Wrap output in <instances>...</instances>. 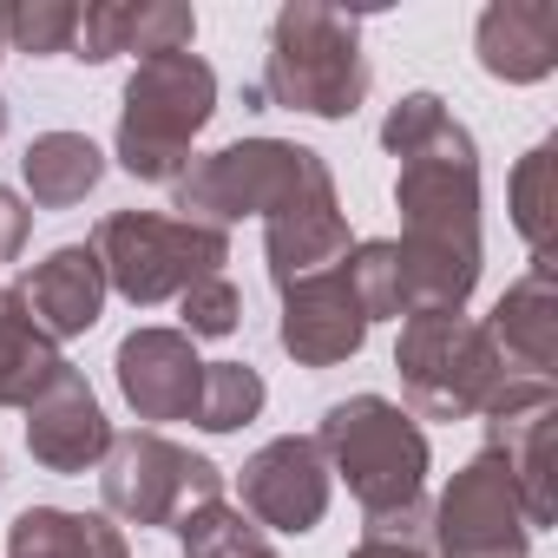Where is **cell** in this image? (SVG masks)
<instances>
[{
	"label": "cell",
	"mask_w": 558,
	"mask_h": 558,
	"mask_svg": "<svg viewBox=\"0 0 558 558\" xmlns=\"http://www.w3.org/2000/svg\"><path fill=\"white\" fill-rule=\"evenodd\" d=\"M551 158H558V145L551 138H538L525 158H519V171H512V230L525 236V250H532V269H551Z\"/></svg>",
	"instance_id": "22"
},
{
	"label": "cell",
	"mask_w": 558,
	"mask_h": 558,
	"mask_svg": "<svg viewBox=\"0 0 558 558\" xmlns=\"http://www.w3.org/2000/svg\"><path fill=\"white\" fill-rule=\"evenodd\" d=\"M80 40V8L73 0H21L8 8V47L27 60H73Z\"/></svg>",
	"instance_id": "24"
},
{
	"label": "cell",
	"mask_w": 558,
	"mask_h": 558,
	"mask_svg": "<svg viewBox=\"0 0 558 558\" xmlns=\"http://www.w3.org/2000/svg\"><path fill=\"white\" fill-rule=\"evenodd\" d=\"M0 486H8V453H0Z\"/></svg>",
	"instance_id": "30"
},
{
	"label": "cell",
	"mask_w": 558,
	"mask_h": 558,
	"mask_svg": "<svg viewBox=\"0 0 558 558\" xmlns=\"http://www.w3.org/2000/svg\"><path fill=\"white\" fill-rule=\"evenodd\" d=\"M86 243L99 250L106 283L132 310L178 303L191 283L223 276V263H230V230H210V223H191V217H165V210H112V217H99V230Z\"/></svg>",
	"instance_id": "6"
},
{
	"label": "cell",
	"mask_w": 558,
	"mask_h": 558,
	"mask_svg": "<svg viewBox=\"0 0 558 558\" xmlns=\"http://www.w3.org/2000/svg\"><path fill=\"white\" fill-rule=\"evenodd\" d=\"M171 532H178L184 558H283V551H276V545L263 538V525H256L243 506H230V499L191 506Z\"/></svg>",
	"instance_id": "21"
},
{
	"label": "cell",
	"mask_w": 558,
	"mask_h": 558,
	"mask_svg": "<svg viewBox=\"0 0 558 558\" xmlns=\"http://www.w3.org/2000/svg\"><path fill=\"white\" fill-rule=\"evenodd\" d=\"M178 329L191 342H223L243 329V296H236L230 276H204V283H191L178 296Z\"/></svg>",
	"instance_id": "25"
},
{
	"label": "cell",
	"mask_w": 558,
	"mask_h": 558,
	"mask_svg": "<svg viewBox=\"0 0 558 558\" xmlns=\"http://www.w3.org/2000/svg\"><path fill=\"white\" fill-rule=\"evenodd\" d=\"M27 230H34V204L0 184V263H14L27 250Z\"/></svg>",
	"instance_id": "26"
},
{
	"label": "cell",
	"mask_w": 558,
	"mask_h": 558,
	"mask_svg": "<svg viewBox=\"0 0 558 558\" xmlns=\"http://www.w3.org/2000/svg\"><path fill=\"white\" fill-rule=\"evenodd\" d=\"M27 453L47 466V473H99V460L112 453V421L93 395V381L66 362L27 408Z\"/></svg>",
	"instance_id": "13"
},
{
	"label": "cell",
	"mask_w": 558,
	"mask_h": 558,
	"mask_svg": "<svg viewBox=\"0 0 558 558\" xmlns=\"http://www.w3.org/2000/svg\"><path fill=\"white\" fill-rule=\"evenodd\" d=\"M323 191H336V171L323 151H310L296 138H230V145L184 165V178L171 184V210L191 223L230 230L243 217L269 223Z\"/></svg>",
	"instance_id": "3"
},
{
	"label": "cell",
	"mask_w": 558,
	"mask_h": 558,
	"mask_svg": "<svg viewBox=\"0 0 558 558\" xmlns=\"http://www.w3.org/2000/svg\"><path fill=\"white\" fill-rule=\"evenodd\" d=\"M283 296V316H276V342L296 368H336V362H355L362 342H368V310H362V290H355V269L349 256L316 269V276H296Z\"/></svg>",
	"instance_id": "11"
},
{
	"label": "cell",
	"mask_w": 558,
	"mask_h": 558,
	"mask_svg": "<svg viewBox=\"0 0 558 558\" xmlns=\"http://www.w3.org/2000/svg\"><path fill=\"white\" fill-rule=\"evenodd\" d=\"M316 447H323L329 473L355 493L362 519H395V512H408V506L427 499V466H434L427 434L388 395L329 401L323 427H316Z\"/></svg>",
	"instance_id": "4"
},
{
	"label": "cell",
	"mask_w": 558,
	"mask_h": 558,
	"mask_svg": "<svg viewBox=\"0 0 558 558\" xmlns=\"http://www.w3.org/2000/svg\"><path fill=\"white\" fill-rule=\"evenodd\" d=\"M66 368L60 342L27 316L21 290H0V408H27Z\"/></svg>",
	"instance_id": "20"
},
{
	"label": "cell",
	"mask_w": 558,
	"mask_h": 558,
	"mask_svg": "<svg viewBox=\"0 0 558 558\" xmlns=\"http://www.w3.org/2000/svg\"><path fill=\"white\" fill-rule=\"evenodd\" d=\"M269 388L250 362H204V395H197V427L204 434H236L263 414Z\"/></svg>",
	"instance_id": "23"
},
{
	"label": "cell",
	"mask_w": 558,
	"mask_h": 558,
	"mask_svg": "<svg viewBox=\"0 0 558 558\" xmlns=\"http://www.w3.org/2000/svg\"><path fill=\"white\" fill-rule=\"evenodd\" d=\"M197 40V14L184 0H93L80 8V40H73V60L86 66H106L119 53H184Z\"/></svg>",
	"instance_id": "15"
},
{
	"label": "cell",
	"mask_w": 558,
	"mask_h": 558,
	"mask_svg": "<svg viewBox=\"0 0 558 558\" xmlns=\"http://www.w3.org/2000/svg\"><path fill=\"white\" fill-rule=\"evenodd\" d=\"M532 538L538 532L519 506L512 466L493 447H480L447 480V493L427 506V551L434 558H525Z\"/></svg>",
	"instance_id": "9"
},
{
	"label": "cell",
	"mask_w": 558,
	"mask_h": 558,
	"mask_svg": "<svg viewBox=\"0 0 558 558\" xmlns=\"http://www.w3.org/2000/svg\"><path fill=\"white\" fill-rule=\"evenodd\" d=\"M8 558H132L125 525L73 506H27L8 525Z\"/></svg>",
	"instance_id": "18"
},
{
	"label": "cell",
	"mask_w": 558,
	"mask_h": 558,
	"mask_svg": "<svg viewBox=\"0 0 558 558\" xmlns=\"http://www.w3.org/2000/svg\"><path fill=\"white\" fill-rule=\"evenodd\" d=\"M473 53L506 86H538L558 66V8L551 0H493L473 27Z\"/></svg>",
	"instance_id": "16"
},
{
	"label": "cell",
	"mask_w": 558,
	"mask_h": 558,
	"mask_svg": "<svg viewBox=\"0 0 558 558\" xmlns=\"http://www.w3.org/2000/svg\"><path fill=\"white\" fill-rule=\"evenodd\" d=\"M217 119V73L210 60L184 53H151L132 66L125 99H119V138L112 158L145 178V184H178L184 165L197 158V132Z\"/></svg>",
	"instance_id": "5"
},
{
	"label": "cell",
	"mask_w": 558,
	"mask_h": 558,
	"mask_svg": "<svg viewBox=\"0 0 558 558\" xmlns=\"http://www.w3.org/2000/svg\"><path fill=\"white\" fill-rule=\"evenodd\" d=\"M349 558H434V551H427V538H375V532H362V545Z\"/></svg>",
	"instance_id": "27"
},
{
	"label": "cell",
	"mask_w": 558,
	"mask_h": 558,
	"mask_svg": "<svg viewBox=\"0 0 558 558\" xmlns=\"http://www.w3.org/2000/svg\"><path fill=\"white\" fill-rule=\"evenodd\" d=\"M14 290H21L27 316H34L53 342H73V336L99 329L106 296H112L106 263H99L93 243H60V250H47L40 263H27V276H21Z\"/></svg>",
	"instance_id": "14"
},
{
	"label": "cell",
	"mask_w": 558,
	"mask_h": 558,
	"mask_svg": "<svg viewBox=\"0 0 558 558\" xmlns=\"http://www.w3.org/2000/svg\"><path fill=\"white\" fill-rule=\"evenodd\" d=\"M236 493H243V512L269 532H316L329 519V499H336V473L316 447V434H276L263 440L243 473H236Z\"/></svg>",
	"instance_id": "10"
},
{
	"label": "cell",
	"mask_w": 558,
	"mask_h": 558,
	"mask_svg": "<svg viewBox=\"0 0 558 558\" xmlns=\"http://www.w3.org/2000/svg\"><path fill=\"white\" fill-rule=\"evenodd\" d=\"M486 336H493V349H499V362L512 375L551 381V368H558V296H551V269H525L519 283H506V296L486 316Z\"/></svg>",
	"instance_id": "17"
},
{
	"label": "cell",
	"mask_w": 558,
	"mask_h": 558,
	"mask_svg": "<svg viewBox=\"0 0 558 558\" xmlns=\"http://www.w3.org/2000/svg\"><path fill=\"white\" fill-rule=\"evenodd\" d=\"M21 178H27V204L40 210H73L99 191L106 178V151L86 138V132H40L21 158Z\"/></svg>",
	"instance_id": "19"
},
{
	"label": "cell",
	"mask_w": 558,
	"mask_h": 558,
	"mask_svg": "<svg viewBox=\"0 0 558 558\" xmlns=\"http://www.w3.org/2000/svg\"><path fill=\"white\" fill-rule=\"evenodd\" d=\"M0 60H8V8H0Z\"/></svg>",
	"instance_id": "28"
},
{
	"label": "cell",
	"mask_w": 558,
	"mask_h": 558,
	"mask_svg": "<svg viewBox=\"0 0 558 558\" xmlns=\"http://www.w3.org/2000/svg\"><path fill=\"white\" fill-rule=\"evenodd\" d=\"M381 145L401 158L395 171V310L401 323L421 316H466L480 290V145L447 112L440 93H408L381 119Z\"/></svg>",
	"instance_id": "1"
},
{
	"label": "cell",
	"mask_w": 558,
	"mask_h": 558,
	"mask_svg": "<svg viewBox=\"0 0 558 558\" xmlns=\"http://www.w3.org/2000/svg\"><path fill=\"white\" fill-rule=\"evenodd\" d=\"M375 73L362 53V21L316 0H290L269 21L263 80L243 93L250 112H303V119H355Z\"/></svg>",
	"instance_id": "2"
},
{
	"label": "cell",
	"mask_w": 558,
	"mask_h": 558,
	"mask_svg": "<svg viewBox=\"0 0 558 558\" xmlns=\"http://www.w3.org/2000/svg\"><path fill=\"white\" fill-rule=\"evenodd\" d=\"M112 375H119V395L138 421H197V395H204V362H197V342L184 329H132L112 355Z\"/></svg>",
	"instance_id": "12"
},
{
	"label": "cell",
	"mask_w": 558,
	"mask_h": 558,
	"mask_svg": "<svg viewBox=\"0 0 558 558\" xmlns=\"http://www.w3.org/2000/svg\"><path fill=\"white\" fill-rule=\"evenodd\" d=\"M99 499H106V519L158 532V525H178L191 506L223 499V466L178 447L158 427H132V434H112V453L99 460Z\"/></svg>",
	"instance_id": "8"
},
{
	"label": "cell",
	"mask_w": 558,
	"mask_h": 558,
	"mask_svg": "<svg viewBox=\"0 0 558 558\" xmlns=\"http://www.w3.org/2000/svg\"><path fill=\"white\" fill-rule=\"evenodd\" d=\"M0 138H8V99H0Z\"/></svg>",
	"instance_id": "29"
},
{
	"label": "cell",
	"mask_w": 558,
	"mask_h": 558,
	"mask_svg": "<svg viewBox=\"0 0 558 558\" xmlns=\"http://www.w3.org/2000/svg\"><path fill=\"white\" fill-rule=\"evenodd\" d=\"M395 375L414 421H480L506 388V362L473 316H421L395 336Z\"/></svg>",
	"instance_id": "7"
}]
</instances>
